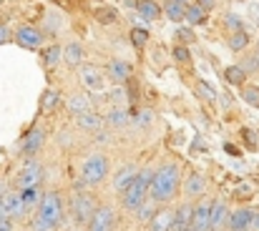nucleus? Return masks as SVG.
Segmentation results:
<instances>
[{"mask_svg": "<svg viewBox=\"0 0 259 231\" xmlns=\"http://www.w3.org/2000/svg\"><path fill=\"white\" fill-rule=\"evenodd\" d=\"M179 171H176V166L174 163H164V166H159L156 171H154V181H151V191H149V196H151V201H156V204H169L174 196H176V191H179Z\"/></svg>", "mask_w": 259, "mask_h": 231, "instance_id": "f257e3e1", "label": "nucleus"}, {"mask_svg": "<svg viewBox=\"0 0 259 231\" xmlns=\"http://www.w3.org/2000/svg\"><path fill=\"white\" fill-rule=\"evenodd\" d=\"M151 181H154V171H151V168L139 171L136 181H134V183L128 186V191L121 196V206H123V211L136 214V211L146 204V191H151Z\"/></svg>", "mask_w": 259, "mask_h": 231, "instance_id": "f03ea898", "label": "nucleus"}, {"mask_svg": "<svg viewBox=\"0 0 259 231\" xmlns=\"http://www.w3.org/2000/svg\"><path fill=\"white\" fill-rule=\"evenodd\" d=\"M38 216L61 226L63 224V196L58 191H46L40 194V201H38Z\"/></svg>", "mask_w": 259, "mask_h": 231, "instance_id": "7ed1b4c3", "label": "nucleus"}, {"mask_svg": "<svg viewBox=\"0 0 259 231\" xmlns=\"http://www.w3.org/2000/svg\"><path fill=\"white\" fill-rule=\"evenodd\" d=\"M96 211H98V201H96V196H91L86 191H78L76 196H73V201H71V214H73V219H76V224H91V219L96 216Z\"/></svg>", "mask_w": 259, "mask_h": 231, "instance_id": "20e7f679", "label": "nucleus"}, {"mask_svg": "<svg viewBox=\"0 0 259 231\" xmlns=\"http://www.w3.org/2000/svg\"><path fill=\"white\" fill-rule=\"evenodd\" d=\"M108 173V158L103 154H93L83 161V168H81V176H83V183L86 186H98Z\"/></svg>", "mask_w": 259, "mask_h": 231, "instance_id": "39448f33", "label": "nucleus"}, {"mask_svg": "<svg viewBox=\"0 0 259 231\" xmlns=\"http://www.w3.org/2000/svg\"><path fill=\"white\" fill-rule=\"evenodd\" d=\"M40 183H43V166L38 161H25L15 178L18 191H35Z\"/></svg>", "mask_w": 259, "mask_h": 231, "instance_id": "423d86ee", "label": "nucleus"}, {"mask_svg": "<svg viewBox=\"0 0 259 231\" xmlns=\"http://www.w3.org/2000/svg\"><path fill=\"white\" fill-rule=\"evenodd\" d=\"M257 209L252 206H242L237 211H232L229 219V231H254V221H257Z\"/></svg>", "mask_w": 259, "mask_h": 231, "instance_id": "0eeeda50", "label": "nucleus"}, {"mask_svg": "<svg viewBox=\"0 0 259 231\" xmlns=\"http://www.w3.org/2000/svg\"><path fill=\"white\" fill-rule=\"evenodd\" d=\"M3 209H5V216L8 219H20V216H25V211H28V206H25V201H23V196H20V191H8L3 199Z\"/></svg>", "mask_w": 259, "mask_h": 231, "instance_id": "6e6552de", "label": "nucleus"}, {"mask_svg": "<svg viewBox=\"0 0 259 231\" xmlns=\"http://www.w3.org/2000/svg\"><path fill=\"white\" fill-rule=\"evenodd\" d=\"M78 76H81V83L86 85L88 90H93V93H103L106 90V78L96 66H81Z\"/></svg>", "mask_w": 259, "mask_h": 231, "instance_id": "1a4fd4ad", "label": "nucleus"}, {"mask_svg": "<svg viewBox=\"0 0 259 231\" xmlns=\"http://www.w3.org/2000/svg\"><path fill=\"white\" fill-rule=\"evenodd\" d=\"M211 204L214 201L194 204V221H191V229L194 231H211Z\"/></svg>", "mask_w": 259, "mask_h": 231, "instance_id": "9d476101", "label": "nucleus"}, {"mask_svg": "<svg viewBox=\"0 0 259 231\" xmlns=\"http://www.w3.org/2000/svg\"><path fill=\"white\" fill-rule=\"evenodd\" d=\"M13 38H15V43L23 45V48H40V45H43V33L35 30V28H30V25H20Z\"/></svg>", "mask_w": 259, "mask_h": 231, "instance_id": "9b49d317", "label": "nucleus"}, {"mask_svg": "<svg viewBox=\"0 0 259 231\" xmlns=\"http://www.w3.org/2000/svg\"><path fill=\"white\" fill-rule=\"evenodd\" d=\"M136 176H139V168L134 166V163H126V166H121L118 171H116V176H113V189L123 196L126 191H128V186L136 181Z\"/></svg>", "mask_w": 259, "mask_h": 231, "instance_id": "f8f14e48", "label": "nucleus"}, {"mask_svg": "<svg viewBox=\"0 0 259 231\" xmlns=\"http://www.w3.org/2000/svg\"><path fill=\"white\" fill-rule=\"evenodd\" d=\"M113 224H116V214H113V209H111V206H98L96 216H93L91 224H88V231H111L113 229Z\"/></svg>", "mask_w": 259, "mask_h": 231, "instance_id": "ddd939ff", "label": "nucleus"}, {"mask_svg": "<svg viewBox=\"0 0 259 231\" xmlns=\"http://www.w3.org/2000/svg\"><path fill=\"white\" fill-rule=\"evenodd\" d=\"M229 219H232V211L227 209V204L224 201H214L211 204V231L229 229Z\"/></svg>", "mask_w": 259, "mask_h": 231, "instance_id": "4468645a", "label": "nucleus"}, {"mask_svg": "<svg viewBox=\"0 0 259 231\" xmlns=\"http://www.w3.org/2000/svg\"><path fill=\"white\" fill-rule=\"evenodd\" d=\"M194 221V204H181L174 211V231H189Z\"/></svg>", "mask_w": 259, "mask_h": 231, "instance_id": "2eb2a0df", "label": "nucleus"}, {"mask_svg": "<svg viewBox=\"0 0 259 231\" xmlns=\"http://www.w3.org/2000/svg\"><path fill=\"white\" fill-rule=\"evenodd\" d=\"M204 191H206V176H201V173H189V176H186V183H184V194H186L189 199H199Z\"/></svg>", "mask_w": 259, "mask_h": 231, "instance_id": "dca6fc26", "label": "nucleus"}, {"mask_svg": "<svg viewBox=\"0 0 259 231\" xmlns=\"http://www.w3.org/2000/svg\"><path fill=\"white\" fill-rule=\"evenodd\" d=\"M43 144H46V133H43L40 128H33V131L25 136V141H23L20 151H23L25 156H33V154H38V151L43 149Z\"/></svg>", "mask_w": 259, "mask_h": 231, "instance_id": "f3484780", "label": "nucleus"}, {"mask_svg": "<svg viewBox=\"0 0 259 231\" xmlns=\"http://www.w3.org/2000/svg\"><path fill=\"white\" fill-rule=\"evenodd\" d=\"M149 231H174V211L171 209H159L156 216L151 219Z\"/></svg>", "mask_w": 259, "mask_h": 231, "instance_id": "a211bd4d", "label": "nucleus"}, {"mask_svg": "<svg viewBox=\"0 0 259 231\" xmlns=\"http://www.w3.org/2000/svg\"><path fill=\"white\" fill-rule=\"evenodd\" d=\"M76 123H78V128H81V131H88V133H98V131L103 128V123H106V121H103L98 113H93V111H91V113L78 116V118H76Z\"/></svg>", "mask_w": 259, "mask_h": 231, "instance_id": "6ab92c4d", "label": "nucleus"}, {"mask_svg": "<svg viewBox=\"0 0 259 231\" xmlns=\"http://www.w3.org/2000/svg\"><path fill=\"white\" fill-rule=\"evenodd\" d=\"M108 76L113 78V80H118V83L128 80L131 78V63H126V61H111L108 63Z\"/></svg>", "mask_w": 259, "mask_h": 231, "instance_id": "aec40b11", "label": "nucleus"}, {"mask_svg": "<svg viewBox=\"0 0 259 231\" xmlns=\"http://www.w3.org/2000/svg\"><path fill=\"white\" fill-rule=\"evenodd\" d=\"M63 56H66V66L78 68L83 63V48H81V43H68L66 51H63Z\"/></svg>", "mask_w": 259, "mask_h": 231, "instance_id": "412c9836", "label": "nucleus"}, {"mask_svg": "<svg viewBox=\"0 0 259 231\" xmlns=\"http://www.w3.org/2000/svg\"><path fill=\"white\" fill-rule=\"evenodd\" d=\"M224 78H227L229 85H244V83H247V71L234 63V66H227V68H224Z\"/></svg>", "mask_w": 259, "mask_h": 231, "instance_id": "4be33fe9", "label": "nucleus"}, {"mask_svg": "<svg viewBox=\"0 0 259 231\" xmlns=\"http://www.w3.org/2000/svg\"><path fill=\"white\" fill-rule=\"evenodd\" d=\"M68 111L78 118V116H83V113H91V98L88 96H73L71 101H68Z\"/></svg>", "mask_w": 259, "mask_h": 231, "instance_id": "5701e85b", "label": "nucleus"}, {"mask_svg": "<svg viewBox=\"0 0 259 231\" xmlns=\"http://www.w3.org/2000/svg\"><path fill=\"white\" fill-rule=\"evenodd\" d=\"M136 10H139V15L146 18V20H156V18L161 15V8H159L156 3H151V0H139Z\"/></svg>", "mask_w": 259, "mask_h": 231, "instance_id": "b1692460", "label": "nucleus"}, {"mask_svg": "<svg viewBox=\"0 0 259 231\" xmlns=\"http://www.w3.org/2000/svg\"><path fill=\"white\" fill-rule=\"evenodd\" d=\"M128 118H131V116H128L126 108H113V111L106 116V123H108L111 128H123V126L128 123Z\"/></svg>", "mask_w": 259, "mask_h": 231, "instance_id": "393cba45", "label": "nucleus"}, {"mask_svg": "<svg viewBox=\"0 0 259 231\" xmlns=\"http://www.w3.org/2000/svg\"><path fill=\"white\" fill-rule=\"evenodd\" d=\"M186 23L189 25H206V10L199 8L196 3L186 8Z\"/></svg>", "mask_w": 259, "mask_h": 231, "instance_id": "a878e982", "label": "nucleus"}, {"mask_svg": "<svg viewBox=\"0 0 259 231\" xmlns=\"http://www.w3.org/2000/svg\"><path fill=\"white\" fill-rule=\"evenodd\" d=\"M247 45H249V33H247V30H242V33H232V35H229V48H232L234 53H242Z\"/></svg>", "mask_w": 259, "mask_h": 231, "instance_id": "bb28decb", "label": "nucleus"}, {"mask_svg": "<svg viewBox=\"0 0 259 231\" xmlns=\"http://www.w3.org/2000/svg\"><path fill=\"white\" fill-rule=\"evenodd\" d=\"M242 101L252 108H259V88L257 85H242Z\"/></svg>", "mask_w": 259, "mask_h": 231, "instance_id": "cd10ccee", "label": "nucleus"}, {"mask_svg": "<svg viewBox=\"0 0 259 231\" xmlns=\"http://www.w3.org/2000/svg\"><path fill=\"white\" fill-rule=\"evenodd\" d=\"M61 58H63V48H61V45H51V48L43 51V61H46V66H58Z\"/></svg>", "mask_w": 259, "mask_h": 231, "instance_id": "c85d7f7f", "label": "nucleus"}, {"mask_svg": "<svg viewBox=\"0 0 259 231\" xmlns=\"http://www.w3.org/2000/svg\"><path fill=\"white\" fill-rule=\"evenodd\" d=\"M164 10H166V18H171L174 23H179V20H184V18H186V8H184V5H179V3H174V0L166 3V8H164Z\"/></svg>", "mask_w": 259, "mask_h": 231, "instance_id": "c756f323", "label": "nucleus"}, {"mask_svg": "<svg viewBox=\"0 0 259 231\" xmlns=\"http://www.w3.org/2000/svg\"><path fill=\"white\" fill-rule=\"evenodd\" d=\"M224 25H227L232 33H242V30H247V28H244V20H242L237 13H227V15H224Z\"/></svg>", "mask_w": 259, "mask_h": 231, "instance_id": "7c9ffc66", "label": "nucleus"}, {"mask_svg": "<svg viewBox=\"0 0 259 231\" xmlns=\"http://www.w3.org/2000/svg\"><path fill=\"white\" fill-rule=\"evenodd\" d=\"M108 98L116 103V108H123V103H128V93H126L123 85H116V88L108 93Z\"/></svg>", "mask_w": 259, "mask_h": 231, "instance_id": "2f4dec72", "label": "nucleus"}, {"mask_svg": "<svg viewBox=\"0 0 259 231\" xmlns=\"http://www.w3.org/2000/svg\"><path fill=\"white\" fill-rule=\"evenodd\" d=\"M156 211H159V209H156L154 204H144V206L136 211V216H139V221H141V224H151V219L156 216Z\"/></svg>", "mask_w": 259, "mask_h": 231, "instance_id": "473e14b6", "label": "nucleus"}, {"mask_svg": "<svg viewBox=\"0 0 259 231\" xmlns=\"http://www.w3.org/2000/svg\"><path fill=\"white\" fill-rule=\"evenodd\" d=\"M96 20L103 23V25H111V23H116V10L113 8H98L96 10Z\"/></svg>", "mask_w": 259, "mask_h": 231, "instance_id": "72a5a7b5", "label": "nucleus"}, {"mask_svg": "<svg viewBox=\"0 0 259 231\" xmlns=\"http://www.w3.org/2000/svg\"><path fill=\"white\" fill-rule=\"evenodd\" d=\"M196 90H199V96H201L204 101H209V103L217 101V90H214L206 80H199V83H196Z\"/></svg>", "mask_w": 259, "mask_h": 231, "instance_id": "f704fd0d", "label": "nucleus"}, {"mask_svg": "<svg viewBox=\"0 0 259 231\" xmlns=\"http://www.w3.org/2000/svg\"><path fill=\"white\" fill-rule=\"evenodd\" d=\"M56 103H58V93H56V90H46V93L40 96V108H43V111H53Z\"/></svg>", "mask_w": 259, "mask_h": 231, "instance_id": "c9c22d12", "label": "nucleus"}, {"mask_svg": "<svg viewBox=\"0 0 259 231\" xmlns=\"http://www.w3.org/2000/svg\"><path fill=\"white\" fill-rule=\"evenodd\" d=\"M128 38H131L134 45H146V40H149V30H146V28H134Z\"/></svg>", "mask_w": 259, "mask_h": 231, "instance_id": "e433bc0d", "label": "nucleus"}, {"mask_svg": "<svg viewBox=\"0 0 259 231\" xmlns=\"http://www.w3.org/2000/svg\"><path fill=\"white\" fill-rule=\"evenodd\" d=\"M176 40H179V43L191 45V43H196V35H194V30H191V28H179V30H176Z\"/></svg>", "mask_w": 259, "mask_h": 231, "instance_id": "4c0bfd02", "label": "nucleus"}, {"mask_svg": "<svg viewBox=\"0 0 259 231\" xmlns=\"http://www.w3.org/2000/svg\"><path fill=\"white\" fill-rule=\"evenodd\" d=\"M56 229H58L56 224H51V221H46V219H40V216H35L33 224H30V231H56Z\"/></svg>", "mask_w": 259, "mask_h": 231, "instance_id": "58836bf2", "label": "nucleus"}, {"mask_svg": "<svg viewBox=\"0 0 259 231\" xmlns=\"http://www.w3.org/2000/svg\"><path fill=\"white\" fill-rule=\"evenodd\" d=\"M174 58H176L179 63H189V61H191L189 45H179V48H174Z\"/></svg>", "mask_w": 259, "mask_h": 231, "instance_id": "ea45409f", "label": "nucleus"}, {"mask_svg": "<svg viewBox=\"0 0 259 231\" xmlns=\"http://www.w3.org/2000/svg\"><path fill=\"white\" fill-rule=\"evenodd\" d=\"M242 141H244V144H247L252 151L257 149V133H254L252 128H242Z\"/></svg>", "mask_w": 259, "mask_h": 231, "instance_id": "a19ab883", "label": "nucleus"}, {"mask_svg": "<svg viewBox=\"0 0 259 231\" xmlns=\"http://www.w3.org/2000/svg\"><path fill=\"white\" fill-rule=\"evenodd\" d=\"M20 196H23V201H25V206H38V201H40V196H38V191H20Z\"/></svg>", "mask_w": 259, "mask_h": 231, "instance_id": "79ce46f5", "label": "nucleus"}, {"mask_svg": "<svg viewBox=\"0 0 259 231\" xmlns=\"http://www.w3.org/2000/svg\"><path fill=\"white\" fill-rule=\"evenodd\" d=\"M151 121H154V113H151V111H146V108L139 111V116H136V123H139V126H149Z\"/></svg>", "mask_w": 259, "mask_h": 231, "instance_id": "37998d69", "label": "nucleus"}, {"mask_svg": "<svg viewBox=\"0 0 259 231\" xmlns=\"http://www.w3.org/2000/svg\"><path fill=\"white\" fill-rule=\"evenodd\" d=\"M254 194V189L249 186V183H244V186H239L237 191H234V199H249Z\"/></svg>", "mask_w": 259, "mask_h": 231, "instance_id": "c03bdc74", "label": "nucleus"}, {"mask_svg": "<svg viewBox=\"0 0 259 231\" xmlns=\"http://www.w3.org/2000/svg\"><path fill=\"white\" fill-rule=\"evenodd\" d=\"M0 231H15V221L13 219H3L0 221Z\"/></svg>", "mask_w": 259, "mask_h": 231, "instance_id": "a18cd8bd", "label": "nucleus"}, {"mask_svg": "<svg viewBox=\"0 0 259 231\" xmlns=\"http://www.w3.org/2000/svg\"><path fill=\"white\" fill-rule=\"evenodd\" d=\"M196 5H199V8H204V10L209 13V10L217 5V0H196Z\"/></svg>", "mask_w": 259, "mask_h": 231, "instance_id": "49530a36", "label": "nucleus"}, {"mask_svg": "<svg viewBox=\"0 0 259 231\" xmlns=\"http://www.w3.org/2000/svg\"><path fill=\"white\" fill-rule=\"evenodd\" d=\"M8 40H10V30H8V25H0V45Z\"/></svg>", "mask_w": 259, "mask_h": 231, "instance_id": "de8ad7c7", "label": "nucleus"}, {"mask_svg": "<svg viewBox=\"0 0 259 231\" xmlns=\"http://www.w3.org/2000/svg\"><path fill=\"white\" fill-rule=\"evenodd\" d=\"M222 106H224V108H229V106H232V96H229V93H224V96H222Z\"/></svg>", "mask_w": 259, "mask_h": 231, "instance_id": "09e8293b", "label": "nucleus"}, {"mask_svg": "<svg viewBox=\"0 0 259 231\" xmlns=\"http://www.w3.org/2000/svg\"><path fill=\"white\" fill-rule=\"evenodd\" d=\"M174 3H179V5H184V8H189V5H194L191 0H174Z\"/></svg>", "mask_w": 259, "mask_h": 231, "instance_id": "8fccbe9b", "label": "nucleus"}, {"mask_svg": "<svg viewBox=\"0 0 259 231\" xmlns=\"http://www.w3.org/2000/svg\"><path fill=\"white\" fill-rule=\"evenodd\" d=\"M3 219H8V216H5V209H3V201H0V221Z\"/></svg>", "mask_w": 259, "mask_h": 231, "instance_id": "3c124183", "label": "nucleus"}, {"mask_svg": "<svg viewBox=\"0 0 259 231\" xmlns=\"http://www.w3.org/2000/svg\"><path fill=\"white\" fill-rule=\"evenodd\" d=\"M254 231H259V214H257V221H254Z\"/></svg>", "mask_w": 259, "mask_h": 231, "instance_id": "603ef678", "label": "nucleus"}, {"mask_svg": "<svg viewBox=\"0 0 259 231\" xmlns=\"http://www.w3.org/2000/svg\"><path fill=\"white\" fill-rule=\"evenodd\" d=\"M254 61H257V66H259V51H257V56H254Z\"/></svg>", "mask_w": 259, "mask_h": 231, "instance_id": "864d4df0", "label": "nucleus"}, {"mask_svg": "<svg viewBox=\"0 0 259 231\" xmlns=\"http://www.w3.org/2000/svg\"><path fill=\"white\" fill-rule=\"evenodd\" d=\"M71 231H81V229H71Z\"/></svg>", "mask_w": 259, "mask_h": 231, "instance_id": "5fc2aeb1", "label": "nucleus"}]
</instances>
